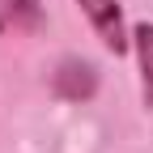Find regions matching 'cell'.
Here are the masks:
<instances>
[{"label": "cell", "mask_w": 153, "mask_h": 153, "mask_svg": "<svg viewBox=\"0 0 153 153\" xmlns=\"http://www.w3.org/2000/svg\"><path fill=\"white\" fill-rule=\"evenodd\" d=\"M76 9H81L89 30L98 34V43L115 55V60H123V55L132 51V26H128L119 0H76Z\"/></svg>", "instance_id": "obj_1"}, {"label": "cell", "mask_w": 153, "mask_h": 153, "mask_svg": "<svg viewBox=\"0 0 153 153\" xmlns=\"http://www.w3.org/2000/svg\"><path fill=\"white\" fill-rule=\"evenodd\" d=\"M51 94L60 102H89L98 94V68L81 55H64L51 72Z\"/></svg>", "instance_id": "obj_2"}, {"label": "cell", "mask_w": 153, "mask_h": 153, "mask_svg": "<svg viewBox=\"0 0 153 153\" xmlns=\"http://www.w3.org/2000/svg\"><path fill=\"white\" fill-rule=\"evenodd\" d=\"M47 26V4L43 0H0V38H26Z\"/></svg>", "instance_id": "obj_3"}, {"label": "cell", "mask_w": 153, "mask_h": 153, "mask_svg": "<svg viewBox=\"0 0 153 153\" xmlns=\"http://www.w3.org/2000/svg\"><path fill=\"white\" fill-rule=\"evenodd\" d=\"M132 55H136V72H140L145 111H153V22H136L132 26Z\"/></svg>", "instance_id": "obj_4"}]
</instances>
